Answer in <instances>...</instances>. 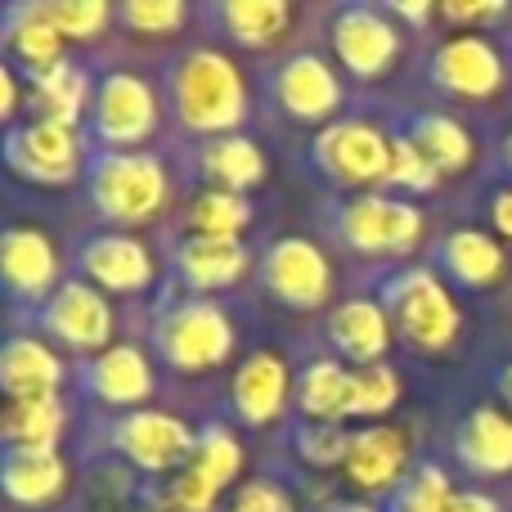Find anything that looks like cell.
<instances>
[{"instance_id": "obj_18", "label": "cell", "mask_w": 512, "mask_h": 512, "mask_svg": "<svg viewBox=\"0 0 512 512\" xmlns=\"http://www.w3.org/2000/svg\"><path fill=\"white\" fill-rule=\"evenodd\" d=\"M77 279L95 283L99 292H113V297H140V292H153L158 283V261H153V248L135 234L122 230H90L72 243L68 256Z\"/></svg>"}, {"instance_id": "obj_35", "label": "cell", "mask_w": 512, "mask_h": 512, "mask_svg": "<svg viewBox=\"0 0 512 512\" xmlns=\"http://www.w3.org/2000/svg\"><path fill=\"white\" fill-rule=\"evenodd\" d=\"M283 445L288 454L310 472H333L346 468V454H351V432L342 423H310V418H292L283 427Z\"/></svg>"}, {"instance_id": "obj_20", "label": "cell", "mask_w": 512, "mask_h": 512, "mask_svg": "<svg viewBox=\"0 0 512 512\" xmlns=\"http://www.w3.org/2000/svg\"><path fill=\"white\" fill-rule=\"evenodd\" d=\"M0 270H5V297L14 315H36L68 279L50 234L23 221H9L0 234Z\"/></svg>"}, {"instance_id": "obj_13", "label": "cell", "mask_w": 512, "mask_h": 512, "mask_svg": "<svg viewBox=\"0 0 512 512\" xmlns=\"http://www.w3.org/2000/svg\"><path fill=\"white\" fill-rule=\"evenodd\" d=\"M243 472V441L225 418H207L198 427L194 459L185 463L180 477H171L158 490V512H216L221 495L239 481Z\"/></svg>"}, {"instance_id": "obj_11", "label": "cell", "mask_w": 512, "mask_h": 512, "mask_svg": "<svg viewBox=\"0 0 512 512\" xmlns=\"http://www.w3.org/2000/svg\"><path fill=\"white\" fill-rule=\"evenodd\" d=\"M512 77L508 45L490 41V32H450L427 50L423 81L432 95L450 104H495Z\"/></svg>"}, {"instance_id": "obj_32", "label": "cell", "mask_w": 512, "mask_h": 512, "mask_svg": "<svg viewBox=\"0 0 512 512\" xmlns=\"http://www.w3.org/2000/svg\"><path fill=\"white\" fill-rule=\"evenodd\" d=\"M95 77L86 59H63L54 68H45L41 77L27 81V95H32V117H45V122H63V126H86L90 99H95Z\"/></svg>"}, {"instance_id": "obj_41", "label": "cell", "mask_w": 512, "mask_h": 512, "mask_svg": "<svg viewBox=\"0 0 512 512\" xmlns=\"http://www.w3.org/2000/svg\"><path fill=\"white\" fill-rule=\"evenodd\" d=\"M436 18L450 23L454 32H486V27H512L508 0H445L436 5Z\"/></svg>"}, {"instance_id": "obj_40", "label": "cell", "mask_w": 512, "mask_h": 512, "mask_svg": "<svg viewBox=\"0 0 512 512\" xmlns=\"http://www.w3.org/2000/svg\"><path fill=\"white\" fill-rule=\"evenodd\" d=\"M50 14L63 41H95L104 27L117 23V5H104V0H50Z\"/></svg>"}, {"instance_id": "obj_42", "label": "cell", "mask_w": 512, "mask_h": 512, "mask_svg": "<svg viewBox=\"0 0 512 512\" xmlns=\"http://www.w3.org/2000/svg\"><path fill=\"white\" fill-rule=\"evenodd\" d=\"M225 512H297V495H292L279 477L261 472V477H252V481H239V490L230 495Z\"/></svg>"}, {"instance_id": "obj_39", "label": "cell", "mask_w": 512, "mask_h": 512, "mask_svg": "<svg viewBox=\"0 0 512 512\" xmlns=\"http://www.w3.org/2000/svg\"><path fill=\"white\" fill-rule=\"evenodd\" d=\"M441 180L445 176L414 149V144L400 140V135H391V180H387L391 194L423 198V194H436V189H441Z\"/></svg>"}, {"instance_id": "obj_44", "label": "cell", "mask_w": 512, "mask_h": 512, "mask_svg": "<svg viewBox=\"0 0 512 512\" xmlns=\"http://www.w3.org/2000/svg\"><path fill=\"white\" fill-rule=\"evenodd\" d=\"M445 512H504L499 508V499L490 495V490H477V486H459V495H454V504Z\"/></svg>"}, {"instance_id": "obj_36", "label": "cell", "mask_w": 512, "mask_h": 512, "mask_svg": "<svg viewBox=\"0 0 512 512\" xmlns=\"http://www.w3.org/2000/svg\"><path fill=\"white\" fill-rule=\"evenodd\" d=\"M459 495L454 486V472L445 468L441 459H418L414 472L382 499V512H445Z\"/></svg>"}, {"instance_id": "obj_23", "label": "cell", "mask_w": 512, "mask_h": 512, "mask_svg": "<svg viewBox=\"0 0 512 512\" xmlns=\"http://www.w3.org/2000/svg\"><path fill=\"white\" fill-rule=\"evenodd\" d=\"M414 436L409 427H391V423H364L360 432H351V454H346V486L360 495H378L387 499L400 481L414 472Z\"/></svg>"}, {"instance_id": "obj_37", "label": "cell", "mask_w": 512, "mask_h": 512, "mask_svg": "<svg viewBox=\"0 0 512 512\" xmlns=\"http://www.w3.org/2000/svg\"><path fill=\"white\" fill-rule=\"evenodd\" d=\"M194 18L198 9L180 5V0H122L117 5V27L131 36H153V41L185 32Z\"/></svg>"}, {"instance_id": "obj_1", "label": "cell", "mask_w": 512, "mask_h": 512, "mask_svg": "<svg viewBox=\"0 0 512 512\" xmlns=\"http://www.w3.org/2000/svg\"><path fill=\"white\" fill-rule=\"evenodd\" d=\"M162 108L185 144L248 126L252 95L243 68L216 41H189L162 63Z\"/></svg>"}, {"instance_id": "obj_25", "label": "cell", "mask_w": 512, "mask_h": 512, "mask_svg": "<svg viewBox=\"0 0 512 512\" xmlns=\"http://www.w3.org/2000/svg\"><path fill=\"white\" fill-rule=\"evenodd\" d=\"M391 135L409 140L427 162H432L441 176H463V171L477 162V135L468 131L459 113L450 108H396L387 117Z\"/></svg>"}, {"instance_id": "obj_8", "label": "cell", "mask_w": 512, "mask_h": 512, "mask_svg": "<svg viewBox=\"0 0 512 512\" xmlns=\"http://www.w3.org/2000/svg\"><path fill=\"white\" fill-rule=\"evenodd\" d=\"M324 36L333 50L337 68L355 81V86H378L391 77V68L405 54V36H414L391 5L378 0H342V5L324 9Z\"/></svg>"}, {"instance_id": "obj_28", "label": "cell", "mask_w": 512, "mask_h": 512, "mask_svg": "<svg viewBox=\"0 0 512 512\" xmlns=\"http://www.w3.org/2000/svg\"><path fill=\"white\" fill-rule=\"evenodd\" d=\"M0 45H5V63L23 72L27 81L68 59V41L54 27L50 0H14V5H5V14H0Z\"/></svg>"}, {"instance_id": "obj_46", "label": "cell", "mask_w": 512, "mask_h": 512, "mask_svg": "<svg viewBox=\"0 0 512 512\" xmlns=\"http://www.w3.org/2000/svg\"><path fill=\"white\" fill-rule=\"evenodd\" d=\"M495 396H499V405L512 414V360H504L495 369Z\"/></svg>"}, {"instance_id": "obj_3", "label": "cell", "mask_w": 512, "mask_h": 512, "mask_svg": "<svg viewBox=\"0 0 512 512\" xmlns=\"http://www.w3.org/2000/svg\"><path fill=\"white\" fill-rule=\"evenodd\" d=\"M239 328L221 297H185L167 288L149 315V351L180 378H203L230 364Z\"/></svg>"}, {"instance_id": "obj_7", "label": "cell", "mask_w": 512, "mask_h": 512, "mask_svg": "<svg viewBox=\"0 0 512 512\" xmlns=\"http://www.w3.org/2000/svg\"><path fill=\"white\" fill-rule=\"evenodd\" d=\"M162 86L149 81L140 68H104L95 77V99L86 113V144L90 153H135L149 149L162 131Z\"/></svg>"}, {"instance_id": "obj_17", "label": "cell", "mask_w": 512, "mask_h": 512, "mask_svg": "<svg viewBox=\"0 0 512 512\" xmlns=\"http://www.w3.org/2000/svg\"><path fill=\"white\" fill-rule=\"evenodd\" d=\"M162 265H167V288L185 297H216L256 274L248 239H207V234H167Z\"/></svg>"}, {"instance_id": "obj_10", "label": "cell", "mask_w": 512, "mask_h": 512, "mask_svg": "<svg viewBox=\"0 0 512 512\" xmlns=\"http://www.w3.org/2000/svg\"><path fill=\"white\" fill-rule=\"evenodd\" d=\"M194 445H198V427H189L180 414L135 409V414L104 418V432H99L95 450L122 459L144 481H171L194 459Z\"/></svg>"}, {"instance_id": "obj_47", "label": "cell", "mask_w": 512, "mask_h": 512, "mask_svg": "<svg viewBox=\"0 0 512 512\" xmlns=\"http://www.w3.org/2000/svg\"><path fill=\"white\" fill-rule=\"evenodd\" d=\"M319 512H382V508H373V504H342V499H333V504H324Z\"/></svg>"}, {"instance_id": "obj_24", "label": "cell", "mask_w": 512, "mask_h": 512, "mask_svg": "<svg viewBox=\"0 0 512 512\" xmlns=\"http://www.w3.org/2000/svg\"><path fill=\"white\" fill-rule=\"evenodd\" d=\"M198 23L212 41L234 45L248 54H270L288 41L297 9L283 0H212L198 9Z\"/></svg>"}, {"instance_id": "obj_43", "label": "cell", "mask_w": 512, "mask_h": 512, "mask_svg": "<svg viewBox=\"0 0 512 512\" xmlns=\"http://www.w3.org/2000/svg\"><path fill=\"white\" fill-rule=\"evenodd\" d=\"M486 230L499 243H512V185H504V180H495L486 198Z\"/></svg>"}, {"instance_id": "obj_12", "label": "cell", "mask_w": 512, "mask_h": 512, "mask_svg": "<svg viewBox=\"0 0 512 512\" xmlns=\"http://www.w3.org/2000/svg\"><path fill=\"white\" fill-rule=\"evenodd\" d=\"M90 144L86 131L63 122H45V117H23V122L5 126V167L18 180L36 189H63L86 180Z\"/></svg>"}, {"instance_id": "obj_31", "label": "cell", "mask_w": 512, "mask_h": 512, "mask_svg": "<svg viewBox=\"0 0 512 512\" xmlns=\"http://www.w3.org/2000/svg\"><path fill=\"white\" fill-rule=\"evenodd\" d=\"M252 221H256V207H252L248 194H230V189H212V185H185L176 212H171V230L167 234L243 239Z\"/></svg>"}, {"instance_id": "obj_14", "label": "cell", "mask_w": 512, "mask_h": 512, "mask_svg": "<svg viewBox=\"0 0 512 512\" xmlns=\"http://www.w3.org/2000/svg\"><path fill=\"white\" fill-rule=\"evenodd\" d=\"M256 288L283 310H319L333 301V261L306 234H279L256 252Z\"/></svg>"}, {"instance_id": "obj_2", "label": "cell", "mask_w": 512, "mask_h": 512, "mask_svg": "<svg viewBox=\"0 0 512 512\" xmlns=\"http://www.w3.org/2000/svg\"><path fill=\"white\" fill-rule=\"evenodd\" d=\"M86 203L104 230H144L176 212V176L158 149L135 153H90L86 162Z\"/></svg>"}, {"instance_id": "obj_34", "label": "cell", "mask_w": 512, "mask_h": 512, "mask_svg": "<svg viewBox=\"0 0 512 512\" xmlns=\"http://www.w3.org/2000/svg\"><path fill=\"white\" fill-rule=\"evenodd\" d=\"M72 405L68 396H45V400H5V418H0V441L18 445V450H59L68 436Z\"/></svg>"}, {"instance_id": "obj_48", "label": "cell", "mask_w": 512, "mask_h": 512, "mask_svg": "<svg viewBox=\"0 0 512 512\" xmlns=\"http://www.w3.org/2000/svg\"><path fill=\"white\" fill-rule=\"evenodd\" d=\"M504 45H508V54H512V27H508V36H504Z\"/></svg>"}, {"instance_id": "obj_27", "label": "cell", "mask_w": 512, "mask_h": 512, "mask_svg": "<svg viewBox=\"0 0 512 512\" xmlns=\"http://www.w3.org/2000/svg\"><path fill=\"white\" fill-rule=\"evenodd\" d=\"M432 270L450 288L490 292L508 274V243H499L490 230L477 225H454L432 243Z\"/></svg>"}, {"instance_id": "obj_21", "label": "cell", "mask_w": 512, "mask_h": 512, "mask_svg": "<svg viewBox=\"0 0 512 512\" xmlns=\"http://www.w3.org/2000/svg\"><path fill=\"white\" fill-rule=\"evenodd\" d=\"M180 176L185 185H212V189H230V194H248L265 185L270 162L265 149L252 135L234 131V135H212V140H194L180 153Z\"/></svg>"}, {"instance_id": "obj_5", "label": "cell", "mask_w": 512, "mask_h": 512, "mask_svg": "<svg viewBox=\"0 0 512 512\" xmlns=\"http://www.w3.org/2000/svg\"><path fill=\"white\" fill-rule=\"evenodd\" d=\"M301 162L333 198L378 194L391 180V126L369 113H346L310 135Z\"/></svg>"}, {"instance_id": "obj_45", "label": "cell", "mask_w": 512, "mask_h": 512, "mask_svg": "<svg viewBox=\"0 0 512 512\" xmlns=\"http://www.w3.org/2000/svg\"><path fill=\"white\" fill-rule=\"evenodd\" d=\"M490 176L504 180V185H512V126L499 135L495 144H490Z\"/></svg>"}, {"instance_id": "obj_19", "label": "cell", "mask_w": 512, "mask_h": 512, "mask_svg": "<svg viewBox=\"0 0 512 512\" xmlns=\"http://www.w3.org/2000/svg\"><path fill=\"white\" fill-rule=\"evenodd\" d=\"M292 396H297V364L261 346V351L243 355L239 369H234L230 391H225V414H230V423L261 432V427L288 418Z\"/></svg>"}, {"instance_id": "obj_30", "label": "cell", "mask_w": 512, "mask_h": 512, "mask_svg": "<svg viewBox=\"0 0 512 512\" xmlns=\"http://www.w3.org/2000/svg\"><path fill=\"white\" fill-rule=\"evenodd\" d=\"M68 378L72 373L63 364V355L41 333H23V328L9 333L5 351H0V391H5V400L63 396Z\"/></svg>"}, {"instance_id": "obj_9", "label": "cell", "mask_w": 512, "mask_h": 512, "mask_svg": "<svg viewBox=\"0 0 512 512\" xmlns=\"http://www.w3.org/2000/svg\"><path fill=\"white\" fill-rule=\"evenodd\" d=\"M256 86H261V104L279 122L324 131L328 122L346 117L342 72L319 50H288L279 59H270L261 68V77H256Z\"/></svg>"}, {"instance_id": "obj_15", "label": "cell", "mask_w": 512, "mask_h": 512, "mask_svg": "<svg viewBox=\"0 0 512 512\" xmlns=\"http://www.w3.org/2000/svg\"><path fill=\"white\" fill-rule=\"evenodd\" d=\"M72 387H77L81 396L108 418L149 409V400L158 396L153 351L140 346V342H113L108 351L72 364Z\"/></svg>"}, {"instance_id": "obj_38", "label": "cell", "mask_w": 512, "mask_h": 512, "mask_svg": "<svg viewBox=\"0 0 512 512\" xmlns=\"http://www.w3.org/2000/svg\"><path fill=\"white\" fill-rule=\"evenodd\" d=\"M400 382L396 364H364V369H351V418H382L400 405Z\"/></svg>"}, {"instance_id": "obj_4", "label": "cell", "mask_w": 512, "mask_h": 512, "mask_svg": "<svg viewBox=\"0 0 512 512\" xmlns=\"http://www.w3.org/2000/svg\"><path fill=\"white\" fill-rule=\"evenodd\" d=\"M373 297L387 306L396 337L418 355H450L463 342V310L454 301V288L432 265H391L378 270Z\"/></svg>"}, {"instance_id": "obj_6", "label": "cell", "mask_w": 512, "mask_h": 512, "mask_svg": "<svg viewBox=\"0 0 512 512\" xmlns=\"http://www.w3.org/2000/svg\"><path fill=\"white\" fill-rule=\"evenodd\" d=\"M427 216L414 198H400L391 189L378 194H351L324 203V234L351 256L369 261H405L423 243Z\"/></svg>"}, {"instance_id": "obj_26", "label": "cell", "mask_w": 512, "mask_h": 512, "mask_svg": "<svg viewBox=\"0 0 512 512\" xmlns=\"http://www.w3.org/2000/svg\"><path fill=\"white\" fill-rule=\"evenodd\" d=\"M324 342L328 351L337 355L351 369H364V364H382L396 342V328H391V315L373 292H355V297L337 301L324 319Z\"/></svg>"}, {"instance_id": "obj_33", "label": "cell", "mask_w": 512, "mask_h": 512, "mask_svg": "<svg viewBox=\"0 0 512 512\" xmlns=\"http://www.w3.org/2000/svg\"><path fill=\"white\" fill-rule=\"evenodd\" d=\"M292 414L310 423H346L351 418V364H342L333 351L306 355L297 364Z\"/></svg>"}, {"instance_id": "obj_16", "label": "cell", "mask_w": 512, "mask_h": 512, "mask_svg": "<svg viewBox=\"0 0 512 512\" xmlns=\"http://www.w3.org/2000/svg\"><path fill=\"white\" fill-rule=\"evenodd\" d=\"M36 324V333L45 337L50 346H63L77 360H90V355L108 351L117 333V310L108 301V292H99L95 283L68 274L63 288L45 301L36 315H27Z\"/></svg>"}, {"instance_id": "obj_29", "label": "cell", "mask_w": 512, "mask_h": 512, "mask_svg": "<svg viewBox=\"0 0 512 512\" xmlns=\"http://www.w3.org/2000/svg\"><path fill=\"white\" fill-rule=\"evenodd\" d=\"M0 481H5V499L14 508L41 512L68 499L72 459L63 450H18V445H5V454H0Z\"/></svg>"}, {"instance_id": "obj_22", "label": "cell", "mask_w": 512, "mask_h": 512, "mask_svg": "<svg viewBox=\"0 0 512 512\" xmlns=\"http://www.w3.org/2000/svg\"><path fill=\"white\" fill-rule=\"evenodd\" d=\"M450 463L468 481L512 477V414L504 405H472L450 427Z\"/></svg>"}]
</instances>
